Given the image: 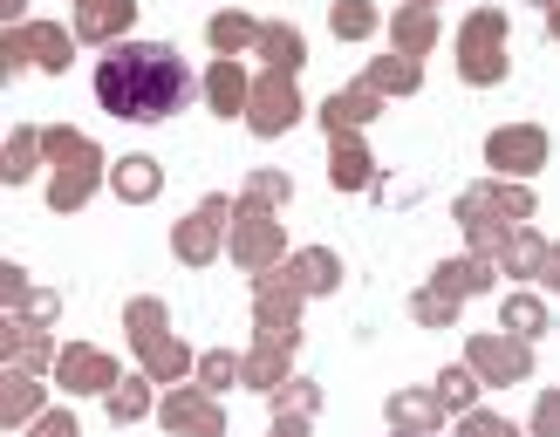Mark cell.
I'll use <instances>...</instances> for the list:
<instances>
[{
	"label": "cell",
	"instance_id": "6da1fadb",
	"mask_svg": "<svg viewBox=\"0 0 560 437\" xmlns=\"http://www.w3.org/2000/svg\"><path fill=\"white\" fill-rule=\"evenodd\" d=\"M96 96H103L109 117H124V123H158V117H178L191 103V69H185V55L164 48V42H124V48L103 55Z\"/></svg>",
	"mask_w": 560,
	"mask_h": 437
}]
</instances>
